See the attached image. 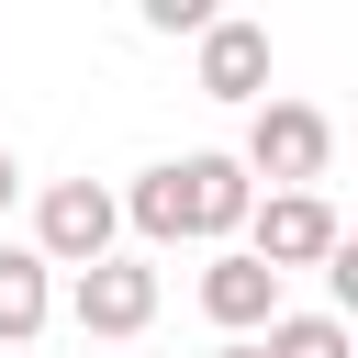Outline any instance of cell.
Wrapping results in <instances>:
<instances>
[{"mask_svg":"<svg viewBox=\"0 0 358 358\" xmlns=\"http://www.w3.org/2000/svg\"><path fill=\"white\" fill-rule=\"evenodd\" d=\"M112 213H123L145 246H235V235H246V213H257V179H246L235 157H213V145H201V157H157Z\"/></svg>","mask_w":358,"mask_h":358,"instance_id":"obj_1","label":"cell"},{"mask_svg":"<svg viewBox=\"0 0 358 358\" xmlns=\"http://www.w3.org/2000/svg\"><path fill=\"white\" fill-rule=\"evenodd\" d=\"M235 168H246V179H268V190H313V179L336 168V123H324L313 101H257V112H246Z\"/></svg>","mask_w":358,"mask_h":358,"instance_id":"obj_2","label":"cell"},{"mask_svg":"<svg viewBox=\"0 0 358 358\" xmlns=\"http://www.w3.org/2000/svg\"><path fill=\"white\" fill-rule=\"evenodd\" d=\"M347 246V224H336V201L324 190H268L257 213H246V257L268 268V280H291V268H324Z\"/></svg>","mask_w":358,"mask_h":358,"instance_id":"obj_3","label":"cell"},{"mask_svg":"<svg viewBox=\"0 0 358 358\" xmlns=\"http://www.w3.org/2000/svg\"><path fill=\"white\" fill-rule=\"evenodd\" d=\"M112 235H123V213H112V190H101V179H56V190L34 201V257H45V268H67V280H78V268H101V257H112Z\"/></svg>","mask_w":358,"mask_h":358,"instance_id":"obj_4","label":"cell"},{"mask_svg":"<svg viewBox=\"0 0 358 358\" xmlns=\"http://www.w3.org/2000/svg\"><path fill=\"white\" fill-rule=\"evenodd\" d=\"M67 324H78V336H145V324H157V268L112 246L101 268L67 280Z\"/></svg>","mask_w":358,"mask_h":358,"instance_id":"obj_5","label":"cell"},{"mask_svg":"<svg viewBox=\"0 0 358 358\" xmlns=\"http://www.w3.org/2000/svg\"><path fill=\"white\" fill-rule=\"evenodd\" d=\"M190 45H201V101H246V112L268 101V22H246V11H213Z\"/></svg>","mask_w":358,"mask_h":358,"instance_id":"obj_6","label":"cell"},{"mask_svg":"<svg viewBox=\"0 0 358 358\" xmlns=\"http://www.w3.org/2000/svg\"><path fill=\"white\" fill-rule=\"evenodd\" d=\"M201 313H213V336H268L280 324V280L246 246H213L201 257Z\"/></svg>","mask_w":358,"mask_h":358,"instance_id":"obj_7","label":"cell"},{"mask_svg":"<svg viewBox=\"0 0 358 358\" xmlns=\"http://www.w3.org/2000/svg\"><path fill=\"white\" fill-rule=\"evenodd\" d=\"M56 324V268L34 246H0V347H34Z\"/></svg>","mask_w":358,"mask_h":358,"instance_id":"obj_8","label":"cell"},{"mask_svg":"<svg viewBox=\"0 0 358 358\" xmlns=\"http://www.w3.org/2000/svg\"><path fill=\"white\" fill-rule=\"evenodd\" d=\"M257 358H358V336H347V313H280L257 336Z\"/></svg>","mask_w":358,"mask_h":358,"instance_id":"obj_9","label":"cell"},{"mask_svg":"<svg viewBox=\"0 0 358 358\" xmlns=\"http://www.w3.org/2000/svg\"><path fill=\"white\" fill-rule=\"evenodd\" d=\"M213 0H145V34H201Z\"/></svg>","mask_w":358,"mask_h":358,"instance_id":"obj_10","label":"cell"},{"mask_svg":"<svg viewBox=\"0 0 358 358\" xmlns=\"http://www.w3.org/2000/svg\"><path fill=\"white\" fill-rule=\"evenodd\" d=\"M11 201H22V157L0 145V213H11Z\"/></svg>","mask_w":358,"mask_h":358,"instance_id":"obj_11","label":"cell"},{"mask_svg":"<svg viewBox=\"0 0 358 358\" xmlns=\"http://www.w3.org/2000/svg\"><path fill=\"white\" fill-rule=\"evenodd\" d=\"M213 358H257V336H224V347H213Z\"/></svg>","mask_w":358,"mask_h":358,"instance_id":"obj_12","label":"cell"}]
</instances>
